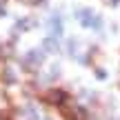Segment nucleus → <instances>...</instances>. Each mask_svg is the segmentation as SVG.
I'll return each mask as SVG.
<instances>
[{"instance_id":"nucleus-1","label":"nucleus","mask_w":120,"mask_h":120,"mask_svg":"<svg viewBox=\"0 0 120 120\" xmlns=\"http://www.w3.org/2000/svg\"><path fill=\"white\" fill-rule=\"evenodd\" d=\"M40 60H42V53H40V51H29V53H27V58H25V62L34 67V64H38Z\"/></svg>"},{"instance_id":"nucleus-2","label":"nucleus","mask_w":120,"mask_h":120,"mask_svg":"<svg viewBox=\"0 0 120 120\" xmlns=\"http://www.w3.org/2000/svg\"><path fill=\"white\" fill-rule=\"evenodd\" d=\"M49 27H51V36H53V38H56V36H60V20H58L56 16L49 20Z\"/></svg>"},{"instance_id":"nucleus-3","label":"nucleus","mask_w":120,"mask_h":120,"mask_svg":"<svg viewBox=\"0 0 120 120\" xmlns=\"http://www.w3.org/2000/svg\"><path fill=\"white\" fill-rule=\"evenodd\" d=\"M45 49H47L49 53H53V51H56V49H58V45H56V40H53V38H49V40H45Z\"/></svg>"},{"instance_id":"nucleus-4","label":"nucleus","mask_w":120,"mask_h":120,"mask_svg":"<svg viewBox=\"0 0 120 120\" xmlns=\"http://www.w3.org/2000/svg\"><path fill=\"white\" fill-rule=\"evenodd\" d=\"M60 98H62V94H58V91H51V94H49V100H56L58 102Z\"/></svg>"},{"instance_id":"nucleus-5","label":"nucleus","mask_w":120,"mask_h":120,"mask_svg":"<svg viewBox=\"0 0 120 120\" xmlns=\"http://www.w3.org/2000/svg\"><path fill=\"white\" fill-rule=\"evenodd\" d=\"M109 2H116V0H109Z\"/></svg>"},{"instance_id":"nucleus-6","label":"nucleus","mask_w":120,"mask_h":120,"mask_svg":"<svg viewBox=\"0 0 120 120\" xmlns=\"http://www.w3.org/2000/svg\"><path fill=\"white\" fill-rule=\"evenodd\" d=\"M27 2H34V0H27Z\"/></svg>"}]
</instances>
